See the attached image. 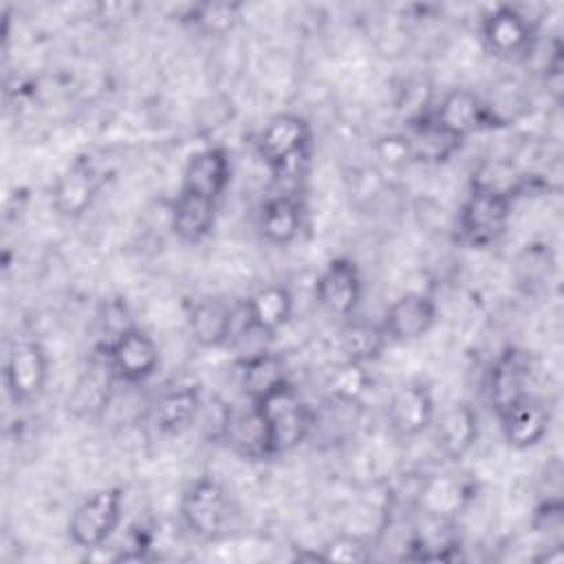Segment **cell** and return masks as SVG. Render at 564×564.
<instances>
[{
  "label": "cell",
  "instance_id": "cell-1",
  "mask_svg": "<svg viewBox=\"0 0 564 564\" xmlns=\"http://www.w3.org/2000/svg\"><path fill=\"white\" fill-rule=\"evenodd\" d=\"M513 198L507 189L476 183L458 209V238L471 249L498 242L511 220Z\"/></svg>",
  "mask_w": 564,
  "mask_h": 564
},
{
  "label": "cell",
  "instance_id": "cell-2",
  "mask_svg": "<svg viewBox=\"0 0 564 564\" xmlns=\"http://www.w3.org/2000/svg\"><path fill=\"white\" fill-rule=\"evenodd\" d=\"M253 405L267 423L273 458L295 449L315 430V412L302 401L291 381Z\"/></svg>",
  "mask_w": 564,
  "mask_h": 564
},
{
  "label": "cell",
  "instance_id": "cell-3",
  "mask_svg": "<svg viewBox=\"0 0 564 564\" xmlns=\"http://www.w3.org/2000/svg\"><path fill=\"white\" fill-rule=\"evenodd\" d=\"M121 518H123V489L104 487L88 494L70 511L66 531L75 546L99 549L117 533Z\"/></svg>",
  "mask_w": 564,
  "mask_h": 564
},
{
  "label": "cell",
  "instance_id": "cell-4",
  "mask_svg": "<svg viewBox=\"0 0 564 564\" xmlns=\"http://www.w3.org/2000/svg\"><path fill=\"white\" fill-rule=\"evenodd\" d=\"M178 513L192 535L200 540H218L227 531L231 500L223 482L212 476H203L185 487Z\"/></svg>",
  "mask_w": 564,
  "mask_h": 564
},
{
  "label": "cell",
  "instance_id": "cell-5",
  "mask_svg": "<svg viewBox=\"0 0 564 564\" xmlns=\"http://www.w3.org/2000/svg\"><path fill=\"white\" fill-rule=\"evenodd\" d=\"M311 139V123L304 117L295 112H280L260 128L256 137V154L271 172L284 174L308 154Z\"/></svg>",
  "mask_w": 564,
  "mask_h": 564
},
{
  "label": "cell",
  "instance_id": "cell-6",
  "mask_svg": "<svg viewBox=\"0 0 564 564\" xmlns=\"http://www.w3.org/2000/svg\"><path fill=\"white\" fill-rule=\"evenodd\" d=\"M106 361L117 379L126 383H143L156 372L161 352L148 330L130 326L106 344Z\"/></svg>",
  "mask_w": 564,
  "mask_h": 564
},
{
  "label": "cell",
  "instance_id": "cell-7",
  "mask_svg": "<svg viewBox=\"0 0 564 564\" xmlns=\"http://www.w3.org/2000/svg\"><path fill=\"white\" fill-rule=\"evenodd\" d=\"M48 381V355L35 339L13 341L4 359V386L15 405L35 401Z\"/></svg>",
  "mask_w": 564,
  "mask_h": 564
},
{
  "label": "cell",
  "instance_id": "cell-8",
  "mask_svg": "<svg viewBox=\"0 0 564 564\" xmlns=\"http://www.w3.org/2000/svg\"><path fill=\"white\" fill-rule=\"evenodd\" d=\"M480 37L487 51L502 59L524 57L535 44V24L520 9L498 4L485 13Z\"/></svg>",
  "mask_w": 564,
  "mask_h": 564
},
{
  "label": "cell",
  "instance_id": "cell-9",
  "mask_svg": "<svg viewBox=\"0 0 564 564\" xmlns=\"http://www.w3.org/2000/svg\"><path fill=\"white\" fill-rule=\"evenodd\" d=\"M361 293L364 282L359 267L346 256L328 260L315 280V300L333 317H352L361 302Z\"/></svg>",
  "mask_w": 564,
  "mask_h": 564
},
{
  "label": "cell",
  "instance_id": "cell-10",
  "mask_svg": "<svg viewBox=\"0 0 564 564\" xmlns=\"http://www.w3.org/2000/svg\"><path fill=\"white\" fill-rule=\"evenodd\" d=\"M436 419V403L430 386L412 381L399 388L386 408V423L394 438L410 441L432 427Z\"/></svg>",
  "mask_w": 564,
  "mask_h": 564
},
{
  "label": "cell",
  "instance_id": "cell-11",
  "mask_svg": "<svg viewBox=\"0 0 564 564\" xmlns=\"http://www.w3.org/2000/svg\"><path fill=\"white\" fill-rule=\"evenodd\" d=\"M502 438L513 449H531L544 441L551 425V412L546 403L527 392L498 414Z\"/></svg>",
  "mask_w": 564,
  "mask_h": 564
},
{
  "label": "cell",
  "instance_id": "cell-12",
  "mask_svg": "<svg viewBox=\"0 0 564 564\" xmlns=\"http://www.w3.org/2000/svg\"><path fill=\"white\" fill-rule=\"evenodd\" d=\"M432 123L447 137L463 143L485 126H489V110L482 99L467 90L454 88L441 97V101L427 112Z\"/></svg>",
  "mask_w": 564,
  "mask_h": 564
},
{
  "label": "cell",
  "instance_id": "cell-13",
  "mask_svg": "<svg viewBox=\"0 0 564 564\" xmlns=\"http://www.w3.org/2000/svg\"><path fill=\"white\" fill-rule=\"evenodd\" d=\"M231 181V161L225 148L207 145L189 154L183 167L181 189L218 203Z\"/></svg>",
  "mask_w": 564,
  "mask_h": 564
},
{
  "label": "cell",
  "instance_id": "cell-14",
  "mask_svg": "<svg viewBox=\"0 0 564 564\" xmlns=\"http://www.w3.org/2000/svg\"><path fill=\"white\" fill-rule=\"evenodd\" d=\"M434 322H436L434 300L425 293L408 291L386 308L381 326L390 341H414L427 335Z\"/></svg>",
  "mask_w": 564,
  "mask_h": 564
},
{
  "label": "cell",
  "instance_id": "cell-15",
  "mask_svg": "<svg viewBox=\"0 0 564 564\" xmlns=\"http://www.w3.org/2000/svg\"><path fill=\"white\" fill-rule=\"evenodd\" d=\"M104 174L88 159H77L53 185V207L59 216L77 218L82 216L99 194Z\"/></svg>",
  "mask_w": 564,
  "mask_h": 564
},
{
  "label": "cell",
  "instance_id": "cell-16",
  "mask_svg": "<svg viewBox=\"0 0 564 564\" xmlns=\"http://www.w3.org/2000/svg\"><path fill=\"white\" fill-rule=\"evenodd\" d=\"M529 379V357L518 348H505L489 366L485 377L487 403L498 414L516 399L527 394Z\"/></svg>",
  "mask_w": 564,
  "mask_h": 564
},
{
  "label": "cell",
  "instance_id": "cell-17",
  "mask_svg": "<svg viewBox=\"0 0 564 564\" xmlns=\"http://www.w3.org/2000/svg\"><path fill=\"white\" fill-rule=\"evenodd\" d=\"M220 441H225V445L245 460L273 458L267 423L253 403L242 410L229 405Z\"/></svg>",
  "mask_w": 564,
  "mask_h": 564
},
{
  "label": "cell",
  "instance_id": "cell-18",
  "mask_svg": "<svg viewBox=\"0 0 564 564\" xmlns=\"http://www.w3.org/2000/svg\"><path fill=\"white\" fill-rule=\"evenodd\" d=\"M238 368V383L247 403H258L284 383H289V372L282 355L269 348L242 357Z\"/></svg>",
  "mask_w": 564,
  "mask_h": 564
},
{
  "label": "cell",
  "instance_id": "cell-19",
  "mask_svg": "<svg viewBox=\"0 0 564 564\" xmlns=\"http://www.w3.org/2000/svg\"><path fill=\"white\" fill-rule=\"evenodd\" d=\"M200 408L203 397L196 386H176L159 394L152 405V421L161 434L178 436L198 423Z\"/></svg>",
  "mask_w": 564,
  "mask_h": 564
},
{
  "label": "cell",
  "instance_id": "cell-20",
  "mask_svg": "<svg viewBox=\"0 0 564 564\" xmlns=\"http://www.w3.org/2000/svg\"><path fill=\"white\" fill-rule=\"evenodd\" d=\"M236 308L223 300H198L187 313V328L200 348H220L231 341Z\"/></svg>",
  "mask_w": 564,
  "mask_h": 564
},
{
  "label": "cell",
  "instance_id": "cell-21",
  "mask_svg": "<svg viewBox=\"0 0 564 564\" xmlns=\"http://www.w3.org/2000/svg\"><path fill=\"white\" fill-rule=\"evenodd\" d=\"M432 425L436 447L449 460H460L469 454L478 438V414L469 403H454Z\"/></svg>",
  "mask_w": 564,
  "mask_h": 564
},
{
  "label": "cell",
  "instance_id": "cell-22",
  "mask_svg": "<svg viewBox=\"0 0 564 564\" xmlns=\"http://www.w3.org/2000/svg\"><path fill=\"white\" fill-rule=\"evenodd\" d=\"M293 306V293L284 284H267L242 304L249 326L267 337L275 335L280 328L289 324Z\"/></svg>",
  "mask_w": 564,
  "mask_h": 564
},
{
  "label": "cell",
  "instance_id": "cell-23",
  "mask_svg": "<svg viewBox=\"0 0 564 564\" xmlns=\"http://www.w3.org/2000/svg\"><path fill=\"white\" fill-rule=\"evenodd\" d=\"M218 203L178 192L170 209V229L183 242L196 245L205 240L216 225Z\"/></svg>",
  "mask_w": 564,
  "mask_h": 564
},
{
  "label": "cell",
  "instance_id": "cell-24",
  "mask_svg": "<svg viewBox=\"0 0 564 564\" xmlns=\"http://www.w3.org/2000/svg\"><path fill=\"white\" fill-rule=\"evenodd\" d=\"M304 212L295 196L291 194H278L264 200L258 214V229L260 236L275 247L291 245L300 229H302Z\"/></svg>",
  "mask_w": 564,
  "mask_h": 564
},
{
  "label": "cell",
  "instance_id": "cell-25",
  "mask_svg": "<svg viewBox=\"0 0 564 564\" xmlns=\"http://www.w3.org/2000/svg\"><path fill=\"white\" fill-rule=\"evenodd\" d=\"M388 335L381 324L357 319L355 315L346 319V324L339 330V350L346 361L355 364H375L388 344Z\"/></svg>",
  "mask_w": 564,
  "mask_h": 564
},
{
  "label": "cell",
  "instance_id": "cell-26",
  "mask_svg": "<svg viewBox=\"0 0 564 564\" xmlns=\"http://www.w3.org/2000/svg\"><path fill=\"white\" fill-rule=\"evenodd\" d=\"M242 18V4L229 0H207L192 4L185 13V22L207 37H220L231 33Z\"/></svg>",
  "mask_w": 564,
  "mask_h": 564
},
{
  "label": "cell",
  "instance_id": "cell-27",
  "mask_svg": "<svg viewBox=\"0 0 564 564\" xmlns=\"http://www.w3.org/2000/svg\"><path fill=\"white\" fill-rule=\"evenodd\" d=\"M368 388H370L368 368L364 364H355V361H346V359L326 379L328 399L339 401V403L357 405V401L361 399V394Z\"/></svg>",
  "mask_w": 564,
  "mask_h": 564
},
{
  "label": "cell",
  "instance_id": "cell-28",
  "mask_svg": "<svg viewBox=\"0 0 564 564\" xmlns=\"http://www.w3.org/2000/svg\"><path fill=\"white\" fill-rule=\"evenodd\" d=\"M319 560L324 562H366L370 560V546L364 538L339 533L324 542Z\"/></svg>",
  "mask_w": 564,
  "mask_h": 564
},
{
  "label": "cell",
  "instance_id": "cell-29",
  "mask_svg": "<svg viewBox=\"0 0 564 564\" xmlns=\"http://www.w3.org/2000/svg\"><path fill=\"white\" fill-rule=\"evenodd\" d=\"M377 152H379V159H383L390 165L412 161V145H410V139L403 134H388L379 139Z\"/></svg>",
  "mask_w": 564,
  "mask_h": 564
}]
</instances>
